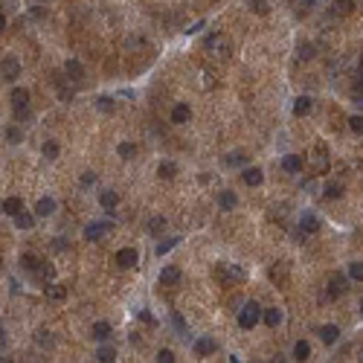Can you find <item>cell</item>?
<instances>
[{"label":"cell","instance_id":"36","mask_svg":"<svg viewBox=\"0 0 363 363\" xmlns=\"http://www.w3.org/2000/svg\"><path fill=\"white\" fill-rule=\"evenodd\" d=\"M6 140H9V142H21V140H24L21 125H9V128H6Z\"/></svg>","mask_w":363,"mask_h":363},{"label":"cell","instance_id":"25","mask_svg":"<svg viewBox=\"0 0 363 363\" xmlns=\"http://www.w3.org/2000/svg\"><path fill=\"white\" fill-rule=\"evenodd\" d=\"M262 180H265L262 169H244V183H247V186H258Z\"/></svg>","mask_w":363,"mask_h":363},{"label":"cell","instance_id":"45","mask_svg":"<svg viewBox=\"0 0 363 363\" xmlns=\"http://www.w3.org/2000/svg\"><path fill=\"white\" fill-rule=\"evenodd\" d=\"M157 360H160V363H175V354H172L169 349H160V351H157Z\"/></svg>","mask_w":363,"mask_h":363},{"label":"cell","instance_id":"30","mask_svg":"<svg viewBox=\"0 0 363 363\" xmlns=\"http://www.w3.org/2000/svg\"><path fill=\"white\" fill-rule=\"evenodd\" d=\"M323 195H326V198H331V200L343 198V183H326V189H323Z\"/></svg>","mask_w":363,"mask_h":363},{"label":"cell","instance_id":"12","mask_svg":"<svg viewBox=\"0 0 363 363\" xmlns=\"http://www.w3.org/2000/svg\"><path fill=\"white\" fill-rule=\"evenodd\" d=\"M53 212H56V200L53 198H41L35 203V215L38 218H47V215H53Z\"/></svg>","mask_w":363,"mask_h":363},{"label":"cell","instance_id":"26","mask_svg":"<svg viewBox=\"0 0 363 363\" xmlns=\"http://www.w3.org/2000/svg\"><path fill=\"white\" fill-rule=\"evenodd\" d=\"M293 114H296V117H305V114H311V99H308V96H299V99L293 102Z\"/></svg>","mask_w":363,"mask_h":363},{"label":"cell","instance_id":"23","mask_svg":"<svg viewBox=\"0 0 363 363\" xmlns=\"http://www.w3.org/2000/svg\"><path fill=\"white\" fill-rule=\"evenodd\" d=\"M35 343L41 346V349H53V343H56V340H53V334H49L47 328H38V331H35Z\"/></svg>","mask_w":363,"mask_h":363},{"label":"cell","instance_id":"9","mask_svg":"<svg viewBox=\"0 0 363 363\" xmlns=\"http://www.w3.org/2000/svg\"><path fill=\"white\" fill-rule=\"evenodd\" d=\"M180 282V268L169 265V268L160 270V285H177Z\"/></svg>","mask_w":363,"mask_h":363},{"label":"cell","instance_id":"7","mask_svg":"<svg viewBox=\"0 0 363 363\" xmlns=\"http://www.w3.org/2000/svg\"><path fill=\"white\" fill-rule=\"evenodd\" d=\"M117 268H122V270H128V268H134L137 262H140V256H137V250H131V247H125V250H119L117 253Z\"/></svg>","mask_w":363,"mask_h":363},{"label":"cell","instance_id":"44","mask_svg":"<svg viewBox=\"0 0 363 363\" xmlns=\"http://www.w3.org/2000/svg\"><path fill=\"white\" fill-rule=\"evenodd\" d=\"M349 128L354 134H363V117H349Z\"/></svg>","mask_w":363,"mask_h":363},{"label":"cell","instance_id":"22","mask_svg":"<svg viewBox=\"0 0 363 363\" xmlns=\"http://www.w3.org/2000/svg\"><path fill=\"white\" fill-rule=\"evenodd\" d=\"M12 105L15 108H29V93H26L24 87H15L12 90Z\"/></svg>","mask_w":363,"mask_h":363},{"label":"cell","instance_id":"33","mask_svg":"<svg viewBox=\"0 0 363 363\" xmlns=\"http://www.w3.org/2000/svg\"><path fill=\"white\" fill-rule=\"evenodd\" d=\"M41 151H44V157H47V160H56V157H59V142L47 140L44 145H41Z\"/></svg>","mask_w":363,"mask_h":363},{"label":"cell","instance_id":"19","mask_svg":"<svg viewBox=\"0 0 363 363\" xmlns=\"http://www.w3.org/2000/svg\"><path fill=\"white\" fill-rule=\"evenodd\" d=\"M64 70H67V76H70L73 82H79V79L84 76V67H82V64H79L76 59H70V61H67V64H64Z\"/></svg>","mask_w":363,"mask_h":363},{"label":"cell","instance_id":"27","mask_svg":"<svg viewBox=\"0 0 363 363\" xmlns=\"http://www.w3.org/2000/svg\"><path fill=\"white\" fill-rule=\"evenodd\" d=\"M108 337H111V326H108V323H93V340L105 343Z\"/></svg>","mask_w":363,"mask_h":363},{"label":"cell","instance_id":"48","mask_svg":"<svg viewBox=\"0 0 363 363\" xmlns=\"http://www.w3.org/2000/svg\"><path fill=\"white\" fill-rule=\"evenodd\" d=\"M90 183H96V175L93 172H84L82 175V186H90Z\"/></svg>","mask_w":363,"mask_h":363},{"label":"cell","instance_id":"5","mask_svg":"<svg viewBox=\"0 0 363 363\" xmlns=\"http://www.w3.org/2000/svg\"><path fill=\"white\" fill-rule=\"evenodd\" d=\"M111 230H114V221H96V224H90V227L84 230V238H87V241H99V238L108 235Z\"/></svg>","mask_w":363,"mask_h":363},{"label":"cell","instance_id":"32","mask_svg":"<svg viewBox=\"0 0 363 363\" xmlns=\"http://www.w3.org/2000/svg\"><path fill=\"white\" fill-rule=\"evenodd\" d=\"M166 230V218L163 215H154L151 221H148V233H154V235H160Z\"/></svg>","mask_w":363,"mask_h":363},{"label":"cell","instance_id":"16","mask_svg":"<svg viewBox=\"0 0 363 363\" xmlns=\"http://www.w3.org/2000/svg\"><path fill=\"white\" fill-rule=\"evenodd\" d=\"M24 210V200L18 198V195H12V198H6V203H3V212H6V215H18V212Z\"/></svg>","mask_w":363,"mask_h":363},{"label":"cell","instance_id":"40","mask_svg":"<svg viewBox=\"0 0 363 363\" xmlns=\"http://www.w3.org/2000/svg\"><path fill=\"white\" fill-rule=\"evenodd\" d=\"M296 56H299V61L314 59V47H311V44H299V49H296Z\"/></svg>","mask_w":363,"mask_h":363},{"label":"cell","instance_id":"38","mask_svg":"<svg viewBox=\"0 0 363 363\" xmlns=\"http://www.w3.org/2000/svg\"><path fill=\"white\" fill-rule=\"evenodd\" d=\"M177 241H180V238H163V241L157 244V256H163V253H169V250H172V247H175Z\"/></svg>","mask_w":363,"mask_h":363},{"label":"cell","instance_id":"54","mask_svg":"<svg viewBox=\"0 0 363 363\" xmlns=\"http://www.w3.org/2000/svg\"><path fill=\"white\" fill-rule=\"evenodd\" d=\"M360 360H363V357H360Z\"/></svg>","mask_w":363,"mask_h":363},{"label":"cell","instance_id":"37","mask_svg":"<svg viewBox=\"0 0 363 363\" xmlns=\"http://www.w3.org/2000/svg\"><path fill=\"white\" fill-rule=\"evenodd\" d=\"M349 279L363 282V262H354V265H349Z\"/></svg>","mask_w":363,"mask_h":363},{"label":"cell","instance_id":"20","mask_svg":"<svg viewBox=\"0 0 363 363\" xmlns=\"http://www.w3.org/2000/svg\"><path fill=\"white\" fill-rule=\"evenodd\" d=\"M262 320H265L270 328H276L282 323V311L279 308H268V311H262Z\"/></svg>","mask_w":363,"mask_h":363},{"label":"cell","instance_id":"14","mask_svg":"<svg viewBox=\"0 0 363 363\" xmlns=\"http://www.w3.org/2000/svg\"><path fill=\"white\" fill-rule=\"evenodd\" d=\"M337 337H340V328L337 326H323V328H320V340H323L326 346L337 343Z\"/></svg>","mask_w":363,"mask_h":363},{"label":"cell","instance_id":"11","mask_svg":"<svg viewBox=\"0 0 363 363\" xmlns=\"http://www.w3.org/2000/svg\"><path fill=\"white\" fill-rule=\"evenodd\" d=\"M282 169H285V172H291V175L302 172V157H296V154H288V157H282Z\"/></svg>","mask_w":363,"mask_h":363},{"label":"cell","instance_id":"2","mask_svg":"<svg viewBox=\"0 0 363 363\" xmlns=\"http://www.w3.org/2000/svg\"><path fill=\"white\" fill-rule=\"evenodd\" d=\"M262 320V305L258 302H247L238 314V326L241 328H256V323Z\"/></svg>","mask_w":363,"mask_h":363},{"label":"cell","instance_id":"41","mask_svg":"<svg viewBox=\"0 0 363 363\" xmlns=\"http://www.w3.org/2000/svg\"><path fill=\"white\" fill-rule=\"evenodd\" d=\"M96 108H99V111H105V114H111V111H114V99L99 96V99H96Z\"/></svg>","mask_w":363,"mask_h":363},{"label":"cell","instance_id":"34","mask_svg":"<svg viewBox=\"0 0 363 363\" xmlns=\"http://www.w3.org/2000/svg\"><path fill=\"white\" fill-rule=\"evenodd\" d=\"M157 175L166 177V180H172V177L177 175V166L175 163H160V169H157Z\"/></svg>","mask_w":363,"mask_h":363},{"label":"cell","instance_id":"15","mask_svg":"<svg viewBox=\"0 0 363 363\" xmlns=\"http://www.w3.org/2000/svg\"><path fill=\"white\" fill-rule=\"evenodd\" d=\"M21 268L26 270V273H32V276H38V268H41V258L32 256V253H26L24 258H21Z\"/></svg>","mask_w":363,"mask_h":363},{"label":"cell","instance_id":"39","mask_svg":"<svg viewBox=\"0 0 363 363\" xmlns=\"http://www.w3.org/2000/svg\"><path fill=\"white\" fill-rule=\"evenodd\" d=\"M351 9H354V3H351V0H337V3H334V12H337V15H349Z\"/></svg>","mask_w":363,"mask_h":363},{"label":"cell","instance_id":"13","mask_svg":"<svg viewBox=\"0 0 363 363\" xmlns=\"http://www.w3.org/2000/svg\"><path fill=\"white\" fill-rule=\"evenodd\" d=\"M15 227H18V230H32V227H35V215H29V212H18V215H15Z\"/></svg>","mask_w":363,"mask_h":363},{"label":"cell","instance_id":"29","mask_svg":"<svg viewBox=\"0 0 363 363\" xmlns=\"http://www.w3.org/2000/svg\"><path fill=\"white\" fill-rule=\"evenodd\" d=\"M96 360H102V363L117 360V349H114V346H102V349L96 351Z\"/></svg>","mask_w":363,"mask_h":363},{"label":"cell","instance_id":"18","mask_svg":"<svg viewBox=\"0 0 363 363\" xmlns=\"http://www.w3.org/2000/svg\"><path fill=\"white\" fill-rule=\"evenodd\" d=\"M218 203H221V210H235V203H238V198H235V192H230V189H224L221 195H218Z\"/></svg>","mask_w":363,"mask_h":363},{"label":"cell","instance_id":"53","mask_svg":"<svg viewBox=\"0 0 363 363\" xmlns=\"http://www.w3.org/2000/svg\"><path fill=\"white\" fill-rule=\"evenodd\" d=\"M38 3H44V0H38Z\"/></svg>","mask_w":363,"mask_h":363},{"label":"cell","instance_id":"17","mask_svg":"<svg viewBox=\"0 0 363 363\" xmlns=\"http://www.w3.org/2000/svg\"><path fill=\"white\" fill-rule=\"evenodd\" d=\"M44 296H47L49 302H61V299L67 296V291H64L61 285H47V288H44Z\"/></svg>","mask_w":363,"mask_h":363},{"label":"cell","instance_id":"6","mask_svg":"<svg viewBox=\"0 0 363 363\" xmlns=\"http://www.w3.org/2000/svg\"><path fill=\"white\" fill-rule=\"evenodd\" d=\"M346 276H340V273H334L331 279H328V291H326V299H337V296H343L346 293Z\"/></svg>","mask_w":363,"mask_h":363},{"label":"cell","instance_id":"31","mask_svg":"<svg viewBox=\"0 0 363 363\" xmlns=\"http://www.w3.org/2000/svg\"><path fill=\"white\" fill-rule=\"evenodd\" d=\"M308 354H311V346H308L305 340H299V343L293 346V357H296V360H308Z\"/></svg>","mask_w":363,"mask_h":363},{"label":"cell","instance_id":"50","mask_svg":"<svg viewBox=\"0 0 363 363\" xmlns=\"http://www.w3.org/2000/svg\"><path fill=\"white\" fill-rule=\"evenodd\" d=\"M3 343H6V337H3V326H0V346H3Z\"/></svg>","mask_w":363,"mask_h":363},{"label":"cell","instance_id":"35","mask_svg":"<svg viewBox=\"0 0 363 363\" xmlns=\"http://www.w3.org/2000/svg\"><path fill=\"white\" fill-rule=\"evenodd\" d=\"M117 151H119V157H125V160H131V157H137V145H134V142H122V145H119Z\"/></svg>","mask_w":363,"mask_h":363},{"label":"cell","instance_id":"3","mask_svg":"<svg viewBox=\"0 0 363 363\" xmlns=\"http://www.w3.org/2000/svg\"><path fill=\"white\" fill-rule=\"evenodd\" d=\"M21 76V61L15 59V56H6V59L0 61V79L3 82H15Z\"/></svg>","mask_w":363,"mask_h":363},{"label":"cell","instance_id":"46","mask_svg":"<svg viewBox=\"0 0 363 363\" xmlns=\"http://www.w3.org/2000/svg\"><path fill=\"white\" fill-rule=\"evenodd\" d=\"M175 328L180 331V337H186V334H189V331H186V323H183V317H180V314H175Z\"/></svg>","mask_w":363,"mask_h":363},{"label":"cell","instance_id":"8","mask_svg":"<svg viewBox=\"0 0 363 363\" xmlns=\"http://www.w3.org/2000/svg\"><path fill=\"white\" fill-rule=\"evenodd\" d=\"M317 230H320V218H317L314 212H302V218H299V233L314 235Z\"/></svg>","mask_w":363,"mask_h":363},{"label":"cell","instance_id":"28","mask_svg":"<svg viewBox=\"0 0 363 363\" xmlns=\"http://www.w3.org/2000/svg\"><path fill=\"white\" fill-rule=\"evenodd\" d=\"M215 349H218V346H215V340H210V337H203L195 343V351H198V354H212Z\"/></svg>","mask_w":363,"mask_h":363},{"label":"cell","instance_id":"51","mask_svg":"<svg viewBox=\"0 0 363 363\" xmlns=\"http://www.w3.org/2000/svg\"><path fill=\"white\" fill-rule=\"evenodd\" d=\"M357 73H360V76H363V59H360V64H357Z\"/></svg>","mask_w":363,"mask_h":363},{"label":"cell","instance_id":"24","mask_svg":"<svg viewBox=\"0 0 363 363\" xmlns=\"http://www.w3.org/2000/svg\"><path fill=\"white\" fill-rule=\"evenodd\" d=\"M99 203H102L105 210H114V206L119 203V195H117V192H111V189H105V192L99 195Z\"/></svg>","mask_w":363,"mask_h":363},{"label":"cell","instance_id":"21","mask_svg":"<svg viewBox=\"0 0 363 363\" xmlns=\"http://www.w3.org/2000/svg\"><path fill=\"white\" fill-rule=\"evenodd\" d=\"M189 117H192V111H189L186 105H177L175 111H172V122H175V125H183V122H189Z\"/></svg>","mask_w":363,"mask_h":363},{"label":"cell","instance_id":"47","mask_svg":"<svg viewBox=\"0 0 363 363\" xmlns=\"http://www.w3.org/2000/svg\"><path fill=\"white\" fill-rule=\"evenodd\" d=\"M137 317H140L142 323H148V326H154V323H157V320H154V317L148 314V311H145V308H142V311H137Z\"/></svg>","mask_w":363,"mask_h":363},{"label":"cell","instance_id":"42","mask_svg":"<svg viewBox=\"0 0 363 363\" xmlns=\"http://www.w3.org/2000/svg\"><path fill=\"white\" fill-rule=\"evenodd\" d=\"M250 9H253V12L256 15H268L270 9H268V3H265V0H250Z\"/></svg>","mask_w":363,"mask_h":363},{"label":"cell","instance_id":"49","mask_svg":"<svg viewBox=\"0 0 363 363\" xmlns=\"http://www.w3.org/2000/svg\"><path fill=\"white\" fill-rule=\"evenodd\" d=\"M3 29H6V18H3V15H0V32H3Z\"/></svg>","mask_w":363,"mask_h":363},{"label":"cell","instance_id":"10","mask_svg":"<svg viewBox=\"0 0 363 363\" xmlns=\"http://www.w3.org/2000/svg\"><path fill=\"white\" fill-rule=\"evenodd\" d=\"M218 276H224V279H235V282H244V270L233 268V265H218Z\"/></svg>","mask_w":363,"mask_h":363},{"label":"cell","instance_id":"43","mask_svg":"<svg viewBox=\"0 0 363 363\" xmlns=\"http://www.w3.org/2000/svg\"><path fill=\"white\" fill-rule=\"evenodd\" d=\"M244 163V154H227L224 157V166H241Z\"/></svg>","mask_w":363,"mask_h":363},{"label":"cell","instance_id":"52","mask_svg":"<svg viewBox=\"0 0 363 363\" xmlns=\"http://www.w3.org/2000/svg\"><path fill=\"white\" fill-rule=\"evenodd\" d=\"M360 314H363V302H360Z\"/></svg>","mask_w":363,"mask_h":363},{"label":"cell","instance_id":"4","mask_svg":"<svg viewBox=\"0 0 363 363\" xmlns=\"http://www.w3.org/2000/svg\"><path fill=\"white\" fill-rule=\"evenodd\" d=\"M311 166H314L317 175L328 172V154H326V145H323V142H317L314 148H311Z\"/></svg>","mask_w":363,"mask_h":363},{"label":"cell","instance_id":"1","mask_svg":"<svg viewBox=\"0 0 363 363\" xmlns=\"http://www.w3.org/2000/svg\"><path fill=\"white\" fill-rule=\"evenodd\" d=\"M206 49L215 53L218 59H230V53H233V44H230V38L221 35V32H215V35L206 38Z\"/></svg>","mask_w":363,"mask_h":363}]
</instances>
